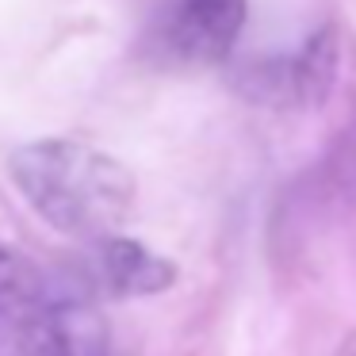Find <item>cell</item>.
<instances>
[{
    "instance_id": "obj_1",
    "label": "cell",
    "mask_w": 356,
    "mask_h": 356,
    "mask_svg": "<svg viewBox=\"0 0 356 356\" xmlns=\"http://www.w3.org/2000/svg\"><path fill=\"white\" fill-rule=\"evenodd\" d=\"M8 169L24 200L73 238H111L134 203V177L111 154L85 142H31L12 154Z\"/></svg>"
},
{
    "instance_id": "obj_6",
    "label": "cell",
    "mask_w": 356,
    "mask_h": 356,
    "mask_svg": "<svg viewBox=\"0 0 356 356\" xmlns=\"http://www.w3.org/2000/svg\"><path fill=\"white\" fill-rule=\"evenodd\" d=\"M47 280L12 249L0 245V337H8L19 322L27 318V310L39 302Z\"/></svg>"
},
{
    "instance_id": "obj_2",
    "label": "cell",
    "mask_w": 356,
    "mask_h": 356,
    "mask_svg": "<svg viewBox=\"0 0 356 356\" xmlns=\"http://www.w3.org/2000/svg\"><path fill=\"white\" fill-rule=\"evenodd\" d=\"M8 356H108V330L92 295L70 284H47L27 318L8 333Z\"/></svg>"
},
{
    "instance_id": "obj_5",
    "label": "cell",
    "mask_w": 356,
    "mask_h": 356,
    "mask_svg": "<svg viewBox=\"0 0 356 356\" xmlns=\"http://www.w3.org/2000/svg\"><path fill=\"white\" fill-rule=\"evenodd\" d=\"M330 81H333V42L330 35H322V39H310L307 50H299L295 58L264 70L257 88L280 104H318L330 88Z\"/></svg>"
},
{
    "instance_id": "obj_7",
    "label": "cell",
    "mask_w": 356,
    "mask_h": 356,
    "mask_svg": "<svg viewBox=\"0 0 356 356\" xmlns=\"http://www.w3.org/2000/svg\"><path fill=\"white\" fill-rule=\"evenodd\" d=\"M333 177H337L341 184L356 188V127H353V134L337 146V154H333Z\"/></svg>"
},
{
    "instance_id": "obj_8",
    "label": "cell",
    "mask_w": 356,
    "mask_h": 356,
    "mask_svg": "<svg viewBox=\"0 0 356 356\" xmlns=\"http://www.w3.org/2000/svg\"><path fill=\"white\" fill-rule=\"evenodd\" d=\"M337 356H356V333L345 341V345H341V353H337Z\"/></svg>"
},
{
    "instance_id": "obj_3",
    "label": "cell",
    "mask_w": 356,
    "mask_h": 356,
    "mask_svg": "<svg viewBox=\"0 0 356 356\" xmlns=\"http://www.w3.org/2000/svg\"><path fill=\"white\" fill-rule=\"evenodd\" d=\"M177 264L165 261L161 253L146 249L131 238H100L88 245L85 264H81L77 284L88 295H111V299H134V295H157L172 287Z\"/></svg>"
},
{
    "instance_id": "obj_4",
    "label": "cell",
    "mask_w": 356,
    "mask_h": 356,
    "mask_svg": "<svg viewBox=\"0 0 356 356\" xmlns=\"http://www.w3.org/2000/svg\"><path fill=\"white\" fill-rule=\"evenodd\" d=\"M249 0H172L161 39L184 62H222L241 39Z\"/></svg>"
}]
</instances>
